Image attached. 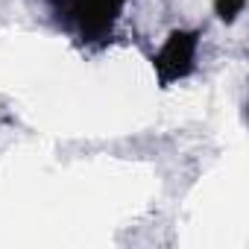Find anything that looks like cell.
Wrapping results in <instances>:
<instances>
[{"instance_id": "6da1fadb", "label": "cell", "mask_w": 249, "mask_h": 249, "mask_svg": "<svg viewBox=\"0 0 249 249\" xmlns=\"http://www.w3.org/2000/svg\"><path fill=\"white\" fill-rule=\"evenodd\" d=\"M126 0H50V9L62 30L79 44H106L123 15Z\"/></svg>"}, {"instance_id": "3957f363", "label": "cell", "mask_w": 249, "mask_h": 249, "mask_svg": "<svg viewBox=\"0 0 249 249\" xmlns=\"http://www.w3.org/2000/svg\"><path fill=\"white\" fill-rule=\"evenodd\" d=\"M243 6H246V0H214V12H217V18L226 21V24H231V21L243 12Z\"/></svg>"}, {"instance_id": "7a4b0ae2", "label": "cell", "mask_w": 249, "mask_h": 249, "mask_svg": "<svg viewBox=\"0 0 249 249\" xmlns=\"http://www.w3.org/2000/svg\"><path fill=\"white\" fill-rule=\"evenodd\" d=\"M196 50H199V30H173L164 41V47L153 56V68L159 73V82L167 88L196 68Z\"/></svg>"}]
</instances>
